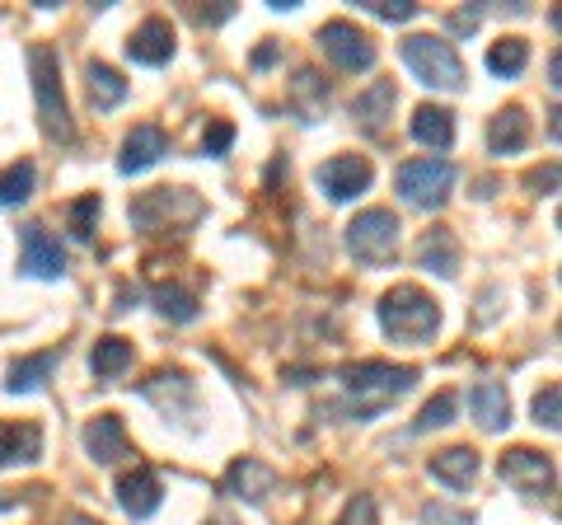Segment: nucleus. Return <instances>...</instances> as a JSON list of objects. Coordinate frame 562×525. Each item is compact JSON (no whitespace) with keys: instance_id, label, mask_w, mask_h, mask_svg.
Segmentation results:
<instances>
[{"instance_id":"1","label":"nucleus","mask_w":562,"mask_h":525,"mask_svg":"<svg viewBox=\"0 0 562 525\" xmlns=\"http://www.w3.org/2000/svg\"><path fill=\"white\" fill-rule=\"evenodd\" d=\"M342 384V409L357 423H371L390 404H398L403 394L417 384V366H394V361H351L338 371Z\"/></svg>"},{"instance_id":"2","label":"nucleus","mask_w":562,"mask_h":525,"mask_svg":"<svg viewBox=\"0 0 562 525\" xmlns=\"http://www.w3.org/2000/svg\"><path fill=\"white\" fill-rule=\"evenodd\" d=\"M29 80H33V103H38L43 136H47V142H57V146H70V142H76V122H70V109H66L61 57L47 43L29 47Z\"/></svg>"},{"instance_id":"3","label":"nucleus","mask_w":562,"mask_h":525,"mask_svg":"<svg viewBox=\"0 0 562 525\" xmlns=\"http://www.w3.org/2000/svg\"><path fill=\"white\" fill-rule=\"evenodd\" d=\"M380 328L390 334L394 343H431L436 338V328H441V301H431L422 287L413 282H398L380 295Z\"/></svg>"},{"instance_id":"4","label":"nucleus","mask_w":562,"mask_h":525,"mask_svg":"<svg viewBox=\"0 0 562 525\" xmlns=\"http://www.w3.org/2000/svg\"><path fill=\"white\" fill-rule=\"evenodd\" d=\"M394 183H398V198L417 206V212H441L454 188V165L441 160V155H417V160L398 165Z\"/></svg>"},{"instance_id":"5","label":"nucleus","mask_w":562,"mask_h":525,"mask_svg":"<svg viewBox=\"0 0 562 525\" xmlns=\"http://www.w3.org/2000/svg\"><path fill=\"white\" fill-rule=\"evenodd\" d=\"M403 62H408V71L422 85H431V90H446V94L464 90V62L446 38L413 33V38H403Z\"/></svg>"},{"instance_id":"6","label":"nucleus","mask_w":562,"mask_h":525,"mask_svg":"<svg viewBox=\"0 0 562 525\" xmlns=\"http://www.w3.org/2000/svg\"><path fill=\"white\" fill-rule=\"evenodd\" d=\"M206 212L202 198L192 188H150V192H136L132 198V225L140 231H183Z\"/></svg>"},{"instance_id":"7","label":"nucleus","mask_w":562,"mask_h":525,"mask_svg":"<svg viewBox=\"0 0 562 525\" xmlns=\"http://www.w3.org/2000/svg\"><path fill=\"white\" fill-rule=\"evenodd\" d=\"M398 216L390 206H366V212L347 225V254L361 262V268H384L398 254Z\"/></svg>"},{"instance_id":"8","label":"nucleus","mask_w":562,"mask_h":525,"mask_svg":"<svg viewBox=\"0 0 562 525\" xmlns=\"http://www.w3.org/2000/svg\"><path fill=\"white\" fill-rule=\"evenodd\" d=\"M319 47H324V57L347 76H361V71L375 66V38L366 29L347 24V20H328L319 29Z\"/></svg>"},{"instance_id":"9","label":"nucleus","mask_w":562,"mask_h":525,"mask_svg":"<svg viewBox=\"0 0 562 525\" xmlns=\"http://www.w3.org/2000/svg\"><path fill=\"white\" fill-rule=\"evenodd\" d=\"M497 474L516 488L525 498H543L558 488V469H553V455H543L535 446H512L497 460Z\"/></svg>"},{"instance_id":"10","label":"nucleus","mask_w":562,"mask_h":525,"mask_svg":"<svg viewBox=\"0 0 562 525\" xmlns=\"http://www.w3.org/2000/svg\"><path fill=\"white\" fill-rule=\"evenodd\" d=\"M20 268H24V277H38V282H57V277H66V249L47 235V225L29 221L20 231Z\"/></svg>"},{"instance_id":"11","label":"nucleus","mask_w":562,"mask_h":525,"mask_svg":"<svg viewBox=\"0 0 562 525\" xmlns=\"http://www.w3.org/2000/svg\"><path fill=\"white\" fill-rule=\"evenodd\" d=\"M160 502H165V488H160V474H155L150 465H132L127 474L117 479V506L132 521L155 516V512H160Z\"/></svg>"},{"instance_id":"12","label":"nucleus","mask_w":562,"mask_h":525,"mask_svg":"<svg viewBox=\"0 0 562 525\" xmlns=\"http://www.w3.org/2000/svg\"><path fill=\"white\" fill-rule=\"evenodd\" d=\"M375 179V169L366 155H333V160L319 169V188L328 192L333 202H351V198H361L366 188H371Z\"/></svg>"},{"instance_id":"13","label":"nucleus","mask_w":562,"mask_h":525,"mask_svg":"<svg viewBox=\"0 0 562 525\" xmlns=\"http://www.w3.org/2000/svg\"><path fill=\"white\" fill-rule=\"evenodd\" d=\"M221 493H231V498L249 502V506H262V502H268V493H277V469L254 460V455H244V460H235L231 469H225Z\"/></svg>"},{"instance_id":"14","label":"nucleus","mask_w":562,"mask_h":525,"mask_svg":"<svg viewBox=\"0 0 562 525\" xmlns=\"http://www.w3.org/2000/svg\"><path fill=\"white\" fill-rule=\"evenodd\" d=\"M140 399H150L165 417H179L198 409V384L188 380V371H155L150 380H140Z\"/></svg>"},{"instance_id":"15","label":"nucleus","mask_w":562,"mask_h":525,"mask_svg":"<svg viewBox=\"0 0 562 525\" xmlns=\"http://www.w3.org/2000/svg\"><path fill=\"white\" fill-rule=\"evenodd\" d=\"M85 450H90L94 465H117L122 455H132V442H127V427H122L117 413H99L85 423Z\"/></svg>"},{"instance_id":"16","label":"nucleus","mask_w":562,"mask_h":525,"mask_svg":"<svg viewBox=\"0 0 562 525\" xmlns=\"http://www.w3.org/2000/svg\"><path fill=\"white\" fill-rule=\"evenodd\" d=\"M160 155H169V136L155 127V122H140L122 136V155H117V169L122 174H140L150 165H160Z\"/></svg>"},{"instance_id":"17","label":"nucleus","mask_w":562,"mask_h":525,"mask_svg":"<svg viewBox=\"0 0 562 525\" xmlns=\"http://www.w3.org/2000/svg\"><path fill=\"white\" fill-rule=\"evenodd\" d=\"M427 469H431L436 483L464 493V488H473V479H479V450H473V446H446V450L431 455Z\"/></svg>"},{"instance_id":"18","label":"nucleus","mask_w":562,"mask_h":525,"mask_svg":"<svg viewBox=\"0 0 562 525\" xmlns=\"http://www.w3.org/2000/svg\"><path fill=\"white\" fill-rule=\"evenodd\" d=\"M127 57L136 66H165L173 57V29H169V20L150 14V20L127 38Z\"/></svg>"},{"instance_id":"19","label":"nucleus","mask_w":562,"mask_h":525,"mask_svg":"<svg viewBox=\"0 0 562 525\" xmlns=\"http://www.w3.org/2000/svg\"><path fill=\"white\" fill-rule=\"evenodd\" d=\"M469 409L479 417L483 432H506L512 427V394H506L502 380H479L469 390Z\"/></svg>"},{"instance_id":"20","label":"nucleus","mask_w":562,"mask_h":525,"mask_svg":"<svg viewBox=\"0 0 562 525\" xmlns=\"http://www.w3.org/2000/svg\"><path fill=\"white\" fill-rule=\"evenodd\" d=\"M417 262H422L427 272L446 277V282H450L454 272H460V239H454L450 225H431V231L417 239Z\"/></svg>"},{"instance_id":"21","label":"nucleus","mask_w":562,"mask_h":525,"mask_svg":"<svg viewBox=\"0 0 562 525\" xmlns=\"http://www.w3.org/2000/svg\"><path fill=\"white\" fill-rule=\"evenodd\" d=\"M43 460V427L38 423H0V469L38 465Z\"/></svg>"},{"instance_id":"22","label":"nucleus","mask_w":562,"mask_h":525,"mask_svg":"<svg viewBox=\"0 0 562 525\" xmlns=\"http://www.w3.org/2000/svg\"><path fill=\"white\" fill-rule=\"evenodd\" d=\"M525 146H530V118H525L520 103H512V109H502L487 122V150L492 155H516Z\"/></svg>"},{"instance_id":"23","label":"nucleus","mask_w":562,"mask_h":525,"mask_svg":"<svg viewBox=\"0 0 562 525\" xmlns=\"http://www.w3.org/2000/svg\"><path fill=\"white\" fill-rule=\"evenodd\" d=\"M408 132H413L417 146H427V150H450V146H454V113H450V109H436V103H422V109H413Z\"/></svg>"},{"instance_id":"24","label":"nucleus","mask_w":562,"mask_h":525,"mask_svg":"<svg viewBox=\"0 0 562 525\" xmlns=\"http://www.w3.org/2000/svg\"><path fill=\"white\" fill-rule=\"evenodd\" d=\"M394 103H398L394 85L390 80H375L366 94H357V103H351V118H357L371 136H380L384 127H390V118H394Z\"/></svg>"},{"instance_id":"25","label":"nucleus","mask_w":562,"mask_h":525,"mask_svg":"<svg viewBox=\"0 0 562 525\" xmlns=\"http://www.w3.org/2000/svg\"><path fill=\"white\" fill-rule=\"evenodd\" d=\"M57 361H61V353H57V347H47V353H33V357L10 361L5 390H10V394H38L43 384L52 380V371H57Z\"/></svg>"},{"instance_id":"26","label":"nucleus","mask_w":562,"mask_h":525,"mask_svg":"<svg viewBox=\"0 0 562 525\" xmlns=\"http://www.w3.org/2000/svg\"><path fill=\"white\" fill-rule=\"evenodd\" d=\"M85 85H90V103L99 113H109V109H117V103L127 99V80H122L109 62H90V66H85Z\"/></svg>"},{"instance_id":"27","label":"nucleus","mask_w":562,"mask_h":525,"mask_svg":"<svg viewBox=\"0 0 562 525\" xmlns=\"http://www.w3.org/2000/svg\"><path fill=\"white\" fill-rule=\"evenodd\" d=\"M127 366H132V343H127V338L109 334V338H99V343H94L90 371H94L99 380H117L122 371H127Z\"/></svg>"},{"instance_id":"28","label":"nucleus","mask_w":562,"mask_h":525,"mask_svg":"<svg viewBox=\"0 0 562 525\" xmlns=\"http://www.w3.org/2000/svg\"><path fill=\"white\" fill-rule=\"evenodd\" d=\"M33 183H38V169L33 160H14L0 169V206H24L33 198Z\"/></svg>"},{"instance_id":"29","label":"nucleus","mask_w":562,"mask_h":525,"mask_svg":"<svg viewBox=\"0 0 562 525\" xmlns=\"http://www.w3.org/2000/svg\"><path fill=\"white\" fill-rule=\"evenodd\" d=\"M525 62H530V43L525 38H502V43H492L487 47V71L492 76H520L525 71Z\"/></svg>"},{"instance_id":"30","label":"nucleus","mask_w":562,"mask_h":525,"mask_svg":"<svg viewBox=\"0 0 562 525\" xmlns=\"http://www.w3.org/2000/svg\"><path fill=\"white\" fill-rule=\"evenodd\" d=\"M150 301L173 324H192V320H198V295H192L188 287H155Z\"/></svg>"},{"instance_id":"31","label":"nucleus","mask_w":562,"mask_h":525,"mask_svg":"<svg viewBox=\"0 0 562 525\" xmlns=\"http://www.w3.org/2000/svg\"><path fill=\"white\" fill-rule=\"evenodd\" d=\"M295 99H301V113H305V122L324 118V109H328V85H324V76H314L310 66H305V71L295 76Z\"/></svg>"},{"instance_id":"32","label":"nucleus","mask_w":562,"mask_h":525,"mask_svg":"<svg viewBox=\"0 0 562 525\" xmlns=\"http://www.w3.org/2000/svg\"><path fill=\"white\" fill-rule=\"evenodd\" d=\"M454 409H460V399H454L450 390H441L436 399H427V409L417 413V423H413V432L422 436V432H431V427H450L454 423Z\"/></svg>"},{"instance_id":"33","label":"nucleus","mask_w":562,"mask_h":525,"mask_svg":"<svg viewBox=\"0 0 562 525\" xmlns=\"http://www.w3.org/2000/svg\"><path fill=\"white\" fill-rule=\"evenodd\" d=\"M99 212H103L99 192H85V198H76V202H70V235H76V239H94Z\"/></svg>"},{"instance_id":"34","label":"nucleus","mask_w":562,"mask_h":525,"mask_svg":"<svg viewBox=\"0 0 562 525\" xmlns=\"http://www.w3.org/2000/svg\"><path fill=\"white\" fill-rule=\"evenodd\" d=\"M357 5L366 14H375V20H384V24H408V20H417L413 0H357Z\"/></svg>"},{"instance_id":"35","label":"nucleus","mask_w":562,"mask_h":525,"mask_svg":"<svg viewBox=\"0 0 562 525\" xmlns=\"http://www.w3.org/2000/svg\"><path fill=\"white\" fill-rule=\"evenodd\" d=\"M530 413H535V423L539 427H549V432H558V423H562V390L558 384H543V390L535 394V404H530Z\"/></svg>"},{"instance_id":"36","label":"nucleus","mask_w":562,"mask_h":525,"mask_svg":"<svg viewBox=\"0 0 562 525\" xmlns=\"http://www.w3.org/2000/svg\"><path fill=\"white\" fill-rule=\"evenodd\" d=\"M338 525H380V512H375V498L371 493H357L347 502V512L338 516Z\"/></svg>"},{"instance_id":"37","label":"nucleus","mask_w":562,"mask_h":525,"mask_svg":"<svg viewBox=\"0 0 562 525\" xmlns=\"http://www.w3.org/2000/svg\"><path fill=\"white\" fill-rule=\"evenodd\" d=\"M231 142H235V127L216 118V122L206 127V136H202V150H206V155H225V150H231Z\"/></svg>"},{"instance_id":"38","label":"nucleus","mask_w":562,"mask_h":525,"mask_svg":"<svg viewBox=\"0 0 562 525\" xmlns=\"http://www.w3.org/2000/svg\"><path fill=\"white\" fill-rule=\"evenodd\" d=\"M530 188L535 192H558V165H543L530 174Z\"/></svg>"},{"instance_id":"39","label":"nucleus","mask_w":562,"mask_h":525,"mask_svg":"<svg viewBox=\"0 0 562 525\" xmlns=\"http://www.w3.org/2000/svg\"><path fill=\"white\" fill-rule=\"evenodd\" d=\"M422 521H427V525H473L469 516H450L446 506H427V512H422Z\"/></svg>"},{"instance_id":"40","label":"nucleus","mask_w":562,"mask_h":525,"mask_svg":"<svg viewBox=\"0 0 562 525\" xmlns=\"http://www.w3.org/2000/svg\"><path fill=\"white\" fill-rule=\"evenodd\" d=\"M450 29H454V33H473V29H479V10H460V14H450Z\"/></svg>"},{"instance_id":"41","label":"nucleus","mask_w":562,"mask_h":525,"mask_svg":"<svg viewBox=\"0 0 562 525\" xmlns=\"http://www.w3.org/2000/svg\"><path fill=\"white\" fill-rule=\"evenodd\" d=\"M277 62V47H258L254 52V66H272Z\"/></svg>"},{"instance_id":"42","label":"nucleus","mask_w":562,"mask_h":525,"mask_svg":"<svg viewBox=\"0 0 562 525\" xmlns=\"http://www.w3.org/2000/svg\"><path fill=\"white\" fill-rule=\"evenodd\" d=\"M558 76H562V57L553 52V57H549V85H553V90H558Z\"/></svg>"},{"instance_id":"43","label":"nucleus","mask_w":562,"mask_h":525,"mask_svg":"<svg viewBox=\"0 0 562 525\" xmlns=\"http://www.w3.org/2000/svg\"><path fill=\"white\" fill-rule=\"evenodd\" d=\"M70 525H99V521H90V516H70Z\"/></svg>"}]
</instances>
